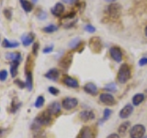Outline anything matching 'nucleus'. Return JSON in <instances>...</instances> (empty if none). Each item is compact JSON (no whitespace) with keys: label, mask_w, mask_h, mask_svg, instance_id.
<instances>
[{"label":"nucleus","mask_w":147,"mask_h":138,"mask_svg":"<svg viewBox=\"0 0 147 138\" xmlns=\"http://www.w3.org/2000/svg\"><path fill=\"white\" fill-rule=\"evenodd\" d=\"M20 2L25 12H30L32 10V8H33V5L30 1H28V0H20Z\"/></svg>","instance_id":"obj_20"},{"label":"nucleus","mask_w":147,"mask_h":138,"mask_svg":"<svg viewBox=\"0 0 147 138\" xmlns=\"http://www.w3.org/2000/svg\"><path fill=\"white\" fill-rule=\"evenodd\" d=\"M3 133H4V130H3L2 128H0V137L3 135Z\"/></svg>","instance_id":"obj_42"},{"label":"nucleus","mask_w":147,"mask_h":138,"mask_svg":"<svg viewBox=\"0 0 147 138\" xmlns=\"http://www.w3.org/2000/svg\"><path fill=\"white\" fill-rule=\"evenodd\" d=\"M144 32H145V35L147 36V26H146V28H145V30H144Z\"/></svg>","instance_id":"obj_44"},{"label":"nucleus","mask_w":147,"mask_h":138,"mask_svg":"<svg viewBox=\"0 0 147 138\" xmlns=\"http://www.w3.org/2000/svg\"><path fill=\"white\" fill-rule=\"evenodd\" d=\"M47 112L51 114V115H56L58 114L60 112H61V104L57 101H54V102L51 103L48 106Z\"/></svg>","instance_id":"obj_9"},{"label":"nucleus","mask_w":147,"mask_h":138,"mask_svg":"<svg viewBox=\"0 0 147 138\" xmlns=\"http://www.w3.org/2000/svg\"><path fill=\"white\" fill-rule=\"evenodd\" d=\"M99 99H100L101 102H102L103 104H105V105L110 106V105L115 104L114 97L111 94H109V93H102V94H100Z\"/></svg>","instance_id":"obj_7"},{"label":"nucleus","mask_w":147,"mask_h":138,"mask_svg":"<svg viewBox=\"0 0 147 138\" xmlns=\"http://www.w3.org/2000/svg\"><path fill=\"white\" fill-rule=\"evenodd\" d=\"M78 104V101L75 98H65L62 102V106L65 110H72L76 108Z\"/></svg>","instance_id":"obj_5"},{"label":"nucleus","mask_w":147,"mask_h":138,"mask_svg":"<svg viewBox=\"0 0 147 138\" xmlns=\"http://www.w3.org/2000/svg\"><path fill=\"white\" fill-rule=\"evenodd\" d=\"M129 127H130V122H122L121 125L119 126V129H118V131L119 133H121V135H124L127 130L129 129Z\"/></svg>","instance_id":"obj_25"},{"label":"nucleus","mask_w":147,"mask_h":138,"mask_svg":"<svg viewBox=\"0 0 147 138\" xmlns=\"http://www.w3.org/2000/svg\"><path fill=\"white\" fill-rule=\"evenodd\" d=\"M145 133V127L142 124H136L130 131L131 138H142Z\"/></svg>","instance_id":"obj_3"},{"label":"nucleus","mask_w":147,"mask_h":138,"mask_svg":"<svg viewBox=\"0 0 147 138\" xmlns=\"http://www.w3.org/2000/svg\"><path fill=\"white\" fill-rule=\"evenodd\" d=\"M59 71L57 70L56 68H53L51 69V70H49L47 73L45 74V77L49 78V79L51 80H57V78L59 77Z\"/></svg>","instance_id":"obj_17"},{"label":"nucleus","mask_w":147,"mask_h":138,"mask_svg":"<svg viewBox=\"0 0 147 138\" xmlns=\"http://www.w3.org/2000/svg\"><path fill=\"white\" fill-rule=\"evenodd\" d=\"M18 64H20V62H18V61L12 62V64H11V66H10V73H11L12 77H15L17 76Z\"/></svg>","instance_id":"obj_24"},{"label":"nucleus","mask_w":147,"mask_h":138,"mask_svg":"<svg viewBox=\"0 0 147 138\" xmlns=\"http://www.w3.org/2000/svg\"><path fill=\"white\" fill-rule=\"evenodd\" d=\"M79 117L82 121L88 122V121H91V120H93L95 118V114L92 110H83V112H80Z\"/></svg>","instance_id":"obj_13"},{"label":"nucleus","mask_w":147,"mask_h":138,"mask_svg":"<svg viewBox=\"0 0 147 138\" xmlns=\"http://www.w3.org/2000/svg\"><path fill=\"white\" fill-rule=\"evenodd\" d=\"M48 90H49V92H50L51 94H53V95H54V96H56V95L59 94V89H55L54 87H50Z\"/></svg>","instance_id":"obj_34"},{"label":"nucleus","mask_w":147,"mask_h":138,"mask_svg":"<svg viewBox=\"0 0 147 138\" xmlns=\"http://www.w3.org/2000/svg\"><path fill=\"white\" fill-rule=\"evenodd\" d=\"M6 58L7 60H10L12 62L15 61L20 62L21 60V54L20 53H8L6 54Z\"/></svg>","instance_id":"obj_19"},{"label":"nucleus","mask_w":147,"mask_h":138,"mask_svg":"<svg viewBox=\"0 0 147 138\" xmlns=\"http://www.w3.org/2000/svg\"><path fill=\"white\" fill-rule=\"evenodd\" d=\"M22 43L24 46H29L34 41V34L33 33H29V34H24L21 37Z\"/></svg>","instance_id":"obj_15"},{"label":"nucleus","mask_w":147,"mask_h":138,"mask_svg":"<svg viewBox=\"0 0 147 138\" xmlns=\"http://www.w3.org/2000/svg\"><path fill=\"white\" fill-rule=\"evenodd\" d=\"M131 78V69L126 64H123L121 66L118 73V81L121 84H125V83Z\"/></svg>","instance_id":"obj_2"},{"label":"nucleus","mask_w":147,"mask_h":138,"mask_svg":"<svg viewBox=\"0 0 147 138\" xmlns=\"http://www.w3.org/2000/svg\"><path fill=\"white\" fill-rule=\"evenodd\" d=\"M53 15L56 16V17H61L63 12H64V6L62 3H56L53 6V7L51 9Z\"/></svg>","instance_id":"obj_11"},{"label":"nucleus","mask_w":147,"mask_h":138,"mask_svg":"<svg viewBox=\"0 0 147 138\" xmlns=\"http://www.w3.org/2000/svg\"><path fill=\"white\" fill-rule=\"evenodd\" d=\"M107 11H108V16L110 20H118L121 14V7L119 4L111 3L110 5H109Z\"/></svg>","instance_id":"obj_1"},{"label":"nucleus","mask_w":147,"mask_h":138,"mask_svg":"<svg viewBox=\"0 0 147 138\" xmlns=\"http://www.w3.org/2000/svg\"><path fill=\"white\" fill-rule=\"evenodd\" d=\"M85 30L87 31V32H89V33H94V32L96 31V29H95V27L94 26H92L90 24L88 25H86L85 27Z\"/></svg>","instance_id":"obj_31"},{"label":"nucleus","mask_w":147,"mask_h":138,"mask_svg":"<svg viewBox=\"0 0 147 138\" xmlns=\"http://www.w3.org/2000/svg\"><path fill=\"white\" fill-rule=\"evenodd\" d=\"M32 1H33L34 3H36V2H38V0H32Z\"/></svg>","instance_id":"obj_45"},{"label":"nucleus","mask_w":147,"mask_h":138,"mask_svg":"<svg viewBox=\"0 0 147 138\" xmlns=\"http://www.w3.org/2000/svg\"><path fill=\"white\" fill-rule=\"evenodd\" d=\"M43 104H44V98L42 96H39L35 101L34 106L36 108H41L43 106Z\"/></svg>","instance_id":"obj_27"},{"label":"nucleus","mask_w":147,"mask_h":138,"mask_svg":"<svg viewBox=\"0 0 147 138\" xmlns=\"http://www.w3.org/2000/svg\"><path fill=\"white\" fill-rule=\"evenodd\" d=\"M142 138H147V136H144V137H142Z\"/></svg>","instance_id":"obj_46"},{"label":"nucleus","mask_w":147,"mask_h":138,"mask_svg":"<svg viewBox=\"0 0 147 138\" xmlns=\"http://www.w3.org/2000/svg\"><path fill=\"white\" fill-rule=\"evenodd\" d=\"M63 83L65 84L67 87H72V89H77L79 87V83L76 79V78L71 77V76H64L63 77Z\"/></svg>","instance_id":"obj_10"},{"label":"nucleus","mask_w":147,"mask_h":138,"mask_svg":"<svg viewBox=\"0 0 147 138\" xmlns=\"http://www.w3.org/2000/svg\"><path fill=\"white\" fill-rule=\"evenodd\" d=\"M89 47L94 53H99L102 49V43L98 37H93L89 40Z\"/></svg>","instance_id":"obj_4"},{"label":"nucleus","mask_w":147,"mask_h":138,"mask_svg":"<svg viewBox=\"0 0 147 138\" xmlns=\"http://www.w3.org/2000/svg\"><path fill=\"white\" fill-rule=\"evenodd\" d=\"M77 138H93V135H92V131L88 126H86L80 131L79 135H78Z\"/></svg>","instance_id":"obj_14"},{"label":"nucleus","mask_w":147,"mask_h":138,"mask_svg":"<svg viewBox=\"0 0 147 138\" xmlns=\"http://www.w3.org/2000/svg\"><path fill=\"white\" fill-rule=\"evenodd\" d=\"M107 138H119V135L117 133H112V135H109Z\"/></svg>","instance_id":"obj_40"},{"label":"nucleus","mask_w":147,"mask_h":138,"mask_svg":"<svg viewBox=\"0 0 147 138\" xmlns=\"http://www.w3.org/2000/svg\"><path fill=\"white\" fill-rule=\"evenodd\" d=\"M26 87L27 89L30 91L32 89V86H33V83H32V74L30 71H27L26 73Z\"/></svg>","instance_id":"obj_22"},{"label":"nucleus","mask_w":147,"mask_h":138,"mask_svg":"<svg viewBox=\"0 0 147 138\" xmlns=\"http://www.w3.org/2000/svg\"><path fill=\"white\" fill-rule=\"evenodd\" d=\"M38 49H39V43H34V45H33V48H32V50H33V53L36 55L37 54V53H38Z\"/></svg>","instance_id":"obj_39"},{"label":"nucleus","mask_w":147,"mask_h":138,"mask_svg":"<svg viewBox=\"0 0 147 138\" xmlns=\"http://www.w3.org/2000/svg\"><path fill=\"white\" fill-rule=\"evenodd\" d=\"M105 1H107V2H109V3H113V2H115L116 0H105Z\"/></svg>","instance_id":"obj_43"},{"label":"nucleus","mask_w":147,"mask_h":138,"mask_svg":"<svg viewBox=\"0 0 147 138\" xmlns=\"http://www.w3.org/2000/svg\"><path fill=\"white\" fill-rule=\"evenodd\" d=\"M105 89H107L110 92H115L117 90L116 89V84L115 83H110V84H108L105 86Z\"/></svg>","instance_id":"obj_29"},{"label":"nucleus","mask_w":147,"mask_h":138,"mask_svg":"<svg viewBox=\"0 0 147 138\" xmlns=\"http://www.w3.org/2000/svg\"><path fill=\"white\" fill-rule=\"evenodd\" d=\"M72 63V54H67L65 55V56H63V60L61 61V66L64 68H67L69 67V66H70V64Z\"/></svg>","instance_id":"obj_23"},{"label":"nucleus","mask_w":147,"mask_h":138,"mask_svg":"<svg viewBox=\"0 0 147 138\" xmlns=\"http://www.w3.org/2000/svg\"><path fill=\"white\" fill-rule=\"evenodd\" d=\"M53 50V46L51 45V46H49V47H46V48L43 49V53H49L52 52Z\"/></svg>","instance_id":"obj_37"},{"label":"nucleus","mask_w":147,"mask_h":138,"mask_svg":"<svg viewBox=\"0 0 147 138\" xmlns=\"http://www.w3.org/2000/svg\"><path fill=\"white\" fill-rule=\"evenodd\" d=\"M139 64L141 66H144L147 64V57H142V59H140L139 61Z\"/></svg>","instance_id":"obj_36"},{"label":"nucleus","mask_w":147,"mask_h":138,"mask_svg":"<svg viewBox=\"0 0 147 138\" xmlns=\"http://www.w3.org/2000/svg\"><path fill=\"white\" fill-rule=\"evenodd\" d=\"M80 40H79V38H76V39H74L73 41H71V43H69V47H71V48H73V49H76L78 45L80 44Z\"/></svg>","instance_id":"obj_28"},{"label":"nucleus","mask_w":147,"mask_h":138,"mask_svg":"<svg viewBox=\"0 0 147 138\" xmlns=\"http://www.w3.org/2000/svg\"><path fill=\"white\" fill-rule=\"evenodd\" d=\"M62 1L66 4H73V3H75L76 0H62Z\"/></svg>","instance_id":"obj_41"},{"label":"nucleus","mask_w":147,"mask_h":138,"mask_svg":"<svg viewBox=\"0 0 147 138\" xmlns=\"http://www.w3.org/2000/svg\"><path fill=\"white\" fill-rule=\"evenodd\" d=\"M109 53H110V56L112 57V59L114 61H116L117 63L121 62L122 60V53H121V51L119 47H111L109 49Z\"/></svg>","instance_id":"obj_6"},{"label":"nucleus","mask_w":147,"mask_h":138,"mask_svg":"<svg viewBox=\"0 0 147 138\" xmlns=\"http://www.w3.org/2000/svg\"><path fill=\"white\" fill-rule=\"evenodd\" d=\"M144 95L142 93H138L132 97V103L133 105L138 106L144 101Z\"/></svg>","instance_id":"obj_21"},{"label":"nucleus","mask_w":147,"mask_h":138,"mask_svg":"<svg viewBox=\"0 0 147 138\" xmlns=\"http://www.w3.org/2000/svg\"><path fill=\"white\" fill-rule=\"evenodd\" d=\"M37 17H38V18L40 20H45L46 18H47V14H46L44 11H40L38 15H37Z\"/></svg>","instance_id":"obj_35"},{"label":"nucleus","mask_w":147,"mask_h":138,"mask_svg":"<svg viewBox=\"0 0 147 138\" xmlns=\"http://www.w3.org/2000/svg\"><path fill=\"white\" fill-rule=\"evenodd\" d=\"M58 30V28L57 26H55L53 24H51L47 27H44L43 28V31L44 32H47V33H53V32L54 31H56Z\"/></svg>","instance_id":"obj_26"},{"label":"nucleus","mask_w":147,"mask_h":138,"mask_svg":"<svg viewBox=\"0 0 147 138\" xmlns=\"http://www.w3.org/2000/svg\"><path fill=\"white\" fill-rule=\"evenodd\" d=\"M110 114H111V110L109 109H105L104 112H103V116H104V120H108L110 116Z\"/></svg>","instance_id":"obj_33"},{"label":"nucleus","mask_w":147,"mask_h":138,"mask_svg":"<svg viewBox=\"0 0 147 138\" xmlns=\"http://www.w3.org/2000/svg\"><path fill=\"white\" fill-rule=\"evenodd\" d=\"M51 116H52V115H51L48 112H44L42 113H40L36 119L38 120L41 125H47V124H49L51 122Z\"/></svg>","instance_id":"obj_8"},{"label":"nucleus","mask_w":147,"mask_h":138,"mask_svg":"<svg viewBox=\"0 0 147 138\" xmlns=\"http://www.w3.org/2000/svg\"><path fill=\"white\" fill-rule=\"evenodd\" d=\"M7 77V70H1L0 71V80L5 81Z\"/></svg>","instance_id":"obj_30"},{"label":"nucleus","mask_w":147,"mask_h":138,"mask_svg":"<svg viewBox=\"0 0 147 138\" xmlns=\"http://www.w3.org/2000/svg\"><path fill=\"white\" fill-rule=\"evenodd\" d=\"M15 83H16V84L17 85H18V87H20V89H24V87H26V84H25V83H23V82H21L20 80H16L15 81Z\"/></svg>","instance_id":"obj_38"},{"label":"nucleus","mask_w":147,"mask_h":138,"mask_svg":"<svg viewBox=\"0 0 147 138\" xmlns=\"http://www.w3.org/2000/svg\"><path fill=\"white\" fill-rule=\"evenodd\" d=\"M4 15H5V17L7 18V20H11V18H12V12L9 10V9L6 8V9H4Z\"/></svg>","instance_id":"obj_32"},{"label":"nucleus","mask_w":147,"mask_h":138,"mask_svg":"<svg viewBox=\"0 0 147 138\" xmlns=\"http://www.w3.org/2000/svg\"><path fill=\"white\" fill-rule=\"evenodd\" d=\"M2 46L4 48H18L20 46V43L17 41H9L7 39H4Z\"/></svg>","instance_id":"obj_18"},{"label":"nucleus","mask_w":147,"mask_h":138,"mask_svg":"<svg viewBox=\"0 0 147 138\" xmlns=\"http://www.w3.org/2000/svg\"><path fill=\"white\" fill-rule=\"evenodd\" d=\"M132 110H133V108L132 106L130 105V104H127L125 105L124 107L121 109V110L119 112V117L122 118V119H126L128 118L130 115L132 113Z\"/></svg>","instance_id":"obj_12"},{"label":"nucleus","mask_w":147,"mask_h":138,"mask_svg":"<svg viewBox=\"0 0 147 138\" xmlns=\"http://www.w3.org/2000/svg\"><path fill=\"white\" fill-rule=\"evenodd\" d=\"M84 90L86 93L91 94V95H96L98 93V87H96V86L93 84V83H87L86 85H85Z\"/></svg>","instance_id":"obj_16"}]
</instances>
